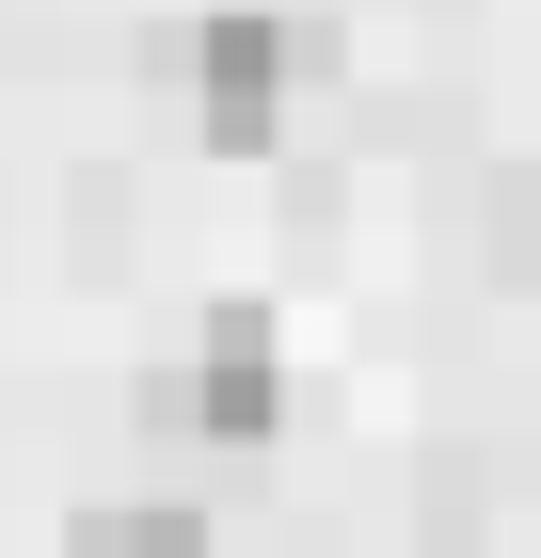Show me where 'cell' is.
I'll list each match as a JSON object with an SVG mask.
<instances>
[{"instance_id":"cell-1","label":"cell","mask_w":541,"mask_h":558,"mask_svg":"<svg viewBox=\"0 0 541 558\" xmlns=\"http://www.w3.org/2000/svg\"><path fill=\"white\" fill-rule=\"evenodd\" d=\"M175 64H192V129L223 144V160H255V144H287V96L319 81V33H303V16H192V48H175Z\"/></svg>"},{"instance_id":"cell-2","label":"cell","mask_w":541,"mask_h":558,"mask_svg":"<svg viewBox=\"0 0 541 558\" xmlns=\"http://www.w3.org/2000/svg\"><path fill=\"white\" fill-rule=\"evenodd\" d=\"M175 415L208 430V447H271V430H287V336H271L255 303H223L208 336H192V384H175Z\"/></svg>"},{"instance_id":"cell-3","label":"cell","mask_w":541,"mask_h":558,"mask_svg":"<svg viewBox=\"0 0 541 558\" xmlns=\"http://www.w3.org/2000/svg\"><path fill=\"white\" fill-rule=\"evenodd\" d=\"M64 558H208V511H175V495H112V511L64 526Z\"/></svg>"}]
</instances>
